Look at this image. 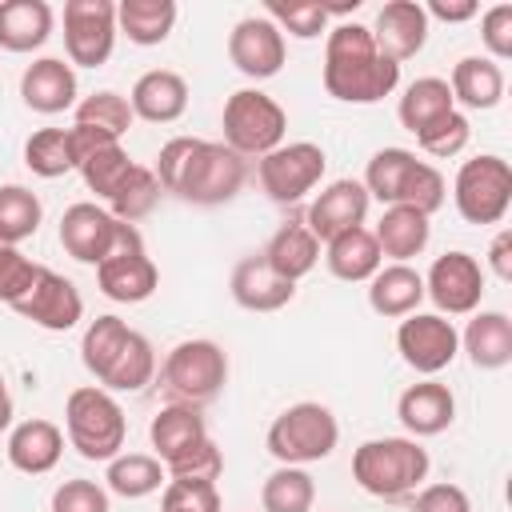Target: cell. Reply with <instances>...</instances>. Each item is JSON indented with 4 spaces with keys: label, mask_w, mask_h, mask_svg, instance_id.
Returning <instances> with one entry per match:
<instances>
[{
    "label": "cell",
    "mask_w": 512,
    "mask_h": 512,
    "mask_svg": "<svg viewBox=\"0 0 512 512\" xmlns=\"http://www.w3.org/2000/svg\"><path fill=\"white\" fill-rule=\"evenodd\" d=\"M156 180L164 192L180 196L184 204L216 208L228 204L244 180L248 160L236 156L224 140H200V136H172L156 156Z\"/></svg>",
    "instance_id": "1"
},
{
    "label": "cell",
    "mask_w": 512,
    "mask_h": 512,
    "mask_svg": "<svg viewBox=\"0 0 512 512\" xmlns=\"http://www.w3.org/2000/svg\"><path fill=\"white\" fill-rule=\"evenodd\" d=\"M400 88V64L388 60L368 24L344 20L324 40V92L344 104H380Z\"/></svg>",
    "instance_id": "2"
},
{
    "label": "cell",
    "mask_w": 512,
    "mask_h": 512,
    "mask_svg": "<svg viewBox=\"0 0 512 512\" xmlns=\"http://www.w3.org/2000/svg\"><path fill=\"white\" fill-rule=\"evenodd\" d=\"M428 448L412 436H376L352 452V480L376 500H408L428 480Z\"/></svg>",
    "instance_id": "3"
},
{
    "label": "cell",
    "mask_w": 512,
    "mask_h": 512,
    "mask_svg": "<svg viewBox=\"0 0 512 512\" xmlns=\"http://www.w3.org/2000/svg\"><path fill=\"white\" fill-rule=\"evenodd\" d=\"M64 432L84 460L108 464L112 456L124 452L128 416L112 392H104L100 384H84V388H72L64 400Z\"/></svg>",
    "instance_id": "4"
},
{
    "label": "cell",
    "mask_w": 512,
    "mask_h": 512,
    "mask_svg": "<svg viewBox=\"0 0 512 512\" xmlns=\"http://www.w3.org/2000/svg\"><path fill=\"white\" fill-rule=\"evenodd\" d=\"M268 452L280 460V464H316V460H328L340 444V424L332 416L328 404H316V400H300V404H288L272 424H268V436H264Z\"/></svg>",
    "instance_id": "5"
},
{
    "label": "cell",
    "mask_w": 512,
    "mask_h": 512,
    "mask_svg": "<svg viewBox=\"0 0 512 512\" xmlns=\"http://www.w3.org/2000/svg\"><path fill=\"white\" fill-rule=\"evenodd\" d=\"M220 128H224V144L236 152V156H268L272 148L284 144V132H288V112L260 88H240L224 100V116H220Z\"/></svg>",
    "instance_id": "6"
},
{
    "label": "cell",
    "mask_w": 512,
    "mask_h": 512,
    "mask_svg": "<svg viewBox=\"0 0 512 512\" xmlns=\"http://www.w3.org/2000/svg\"><path fill=\"white\" fill-rule=\"evenodd\" d=\"M228 384V352L216 340H180L160 364V388L172 404H208Z\"/></svg>",
    "instance_id": "7"
},
{
    "label": "cell",
    "mask_w": 512,
    "mask_h": 512,
    "mask_svg": "<svg viewBox=\"0 0 512 512\" xmlns=\"http://www.w3.org/2000/svg\"><path fill=\"white\" fill-rule=\"evenodd\" d=\"M60 248L80 260V264H100L108 260L112 252H124V248H144V236L136 224H124L116 220L108 208L92 204V200H80L72 208H64L60 216Z\"/></svg>",
    "instance_id": "8"
},
{
    "label": "cell",
    "mask_w": 512,
    "mask_h": 512,
    "mask_svg": "<svg viewBox=\"0 0 512 512\" xmlns=\"http://www.w3.org/2000/svg\"><path fill=\"white\" fill-rule=\"evenodd\" d=\"M452 204L464 224H500L512 208V168L496 152H480L460 164L452 180Z\"/></svg>",
    "instance_id": "9"
},
{
    "label": "cell",
    "mask_w": 512,
    "mask_h": 512,
    "mask_svg": "<svg viewBox=\"0 0 512 512\" xmlns=\"http://www.w3.org/2000/svg\"><path fill=\"white\" fill-rule=\"evenodd\" d=\"M328 156L312 140H292L256 160V180L272 204H300L324 180Z\"/></svg>",
    "instance_id": "10"
},
{
    "label": "cell",
    "mask_w": 512,
    "mask_h": 512,
    "mask_svg": "<svg viewBox=\"0 0 512 512\" xmlns=\"http://www.w3.org/2000/svg\"><path fill=\"white\" fill-rule=\"evenodd\" d=\"M116 4L112 0H68L64 4V52L76 68H104L116 48Z\"/></svg>",
    "instance_id": "11"
},
{
    "label": "cell",
    "mask_w": 512,
    "mask_h": 512,
    "mask_svg": "<svg viewBox=\"0 0 512 512\" xmlns=\"http://www.w3.org/2000/svg\"><path fill=\"white\" fill-rule=\"evenodd\" d=\"M396 352H400V360H404L412 372H420V376L432 380L436 372H444V368L456 360V352H460V332H456L452 320L440 316V312H412V316H404L400 328H396Z\"/></svg>",
    "instance_id": "12"
},
{
    "label": "cell",
    "mask_w": 512,
    "mask_h": 512,
    "mask_svg": "<svg viewBox=\"0 0 512 512\" xmlns=\"http://www.w3.org/2000/svg\"><path fill=\"white\" fill-rule=\"evenodd\" d=\"M424 296L436 304L440 316H472L484 300V268L472 252H444L432 260L424 276Z\"/></svg>",
    "instance_id": "13"
},
{
    "label": "cell",
    "mask_w": 512,
    "mask_h": 512,
    "mask_svg": "<svg viewBox=\"0 0 512 512\" xmlns=\"http://www.w3.org/2000/svg\"><path fill=\"white\" fill-rule=\"evenodd\" d=\"M228 60L236 64V72H244L248 80H272L284 60H288V44L284 32L260 12V16H244L232 24L228 32Z\"/></svg>",
    "instance_id": "14"
},
{
    "label": "cell",
    "mask_w": 512,
    "mask_h": 512,
    "mask_svg": "<svg viewBox=\"0 0 512 512\" xmlns=\"http://www.w3.org/2000/svg\"><path fill=\"white\" fill-rule=\"evenodd\" d=\"M12 312H20L24 320H32L44 332H68L84 316V296L68 276H60L52 268H40L32 292L24 300H16Z\"/></svg>",
    "instance_id": "15"
},
{
    "label": "cell",
    "mask_w": 512,
    "mask_h": 512,
    "mask_svg": "<svg viewBox=\"0 0 512 512\" xmlns=\"http://www.w3.org/2000/svg\"><path fill=\"white\" fill-rule=\"evenodd\" d=\"M368 204H372V196H368V188H364L360 180H352V176L332 180V184L320 188L316 200L308 204L304 228H308L320 244H328L332 236H340V232H348V228H360L364 216H368Z\"/></svg>",
    "instance_id": "16"
},
{
    "label": "cell",
    "mask_w": 512,
    "mask_h": 512,
    "mask_svg": "<svg viewBox=\"0 0 512 512\" xmlns=\"http://www.w3.org/2000/svg\"><path fill=\"white\" fill-rule=\"evenodd\" d=\"M368 32H372L376 48H380L388 60L404 64V60L420 56L424 44H428V16H424V4H420V0H388V4L376 12V24H372Z\"/></svg>",
    "instance_id": "17"
},
{
    "label": "cell",
    "mask_w": 512,
    "mask_h": 512,
    "mask_svg": "<svg viewBox=\"0 0 512 512\" xmlns=\"http://www.w3.org/2000/svg\"><path fill=\"white\" fill-rule=\"evenodd\" d=\"M96 284L116 304H144L160 288V272L144 248H124L96 264Z\"/></svg>",
    "instance_id": "18"
},
{
    "label": "cell",
    "mask_w": 512,
    "mask_h": 512,
    "mask_svg": "<svg viewBox=\"0 0 512 512\" xmlns=\"http://www.w3.org/2000/svg\"><path fill=\"white\" fill-rule=\"evenodd\" d=\"M76 92H80L76 72L60 56H40L20 76V100L40 116H56V112L76 108Z\"/></svg>",
    "instance_id": "19"
},
{
    "label": "cell",
    "mask_w": 512,
    "mask_h": 512,
    "mask_svg": "<svg viewBox=\"0 0 512 512\" xmlns=\"http://www.w3.org/2000/svg\"><path fill=\"white\" fill-rule=\"evenodd\" d=\"M396 416L400 424L408 428L412 440L420 436H440L444 428H452L456 420V396L448 384L440 380H420V384H408L396 400Z\"/></svg>",
    "instance_id": "20"
},
{
    "label": "cell",
    "mask_w": 512,
    "mask_h": 512,
    "mask_svg": "<svg viewBox=\"0 0 512 512\" xmlns=\"http://www.w3.org/2000/svg\"><path fill=\"white\" fill-rule=\"evenodd\" d=\"M228 288H232V300H236L240 308H248V312H280V308L292 304V296H296V284L284 280V276H276V272L264 264L260 252L236 260Z\"/></svg>",
    "instance_id": "21"
},
{
    "label": "cell",
    "mask_w": 512,
    "mask_h": 512,
    "mask_svg": "<svg viewBox=\"0 0 512 512\" xmlns=\"http://www.w3.org/2000/svg\"><path fill=\"white\" fill-rule=\"evenodd\" d=\"M148 440L156 448V460L168 468L176 464L180 456H188L196 444L208 440V424H204V412L196 404H164L152 424H148Z\"/></svg>",
    "instance_id": "22"
},
{
    "label": "cell",
    "mask_w": 512,
    "mask_h": 512,
    "mask_svg": "<svg viewBox=\"0 0 512 512\" xmlns=\"http://www.w3.org/2000/svg\"><path fill=\"white\" fill-rule=\"evenodd\" d=\"M64 456V432L44 420V416H32V420H20L12 432H8V464L24 476H44L60 464Z\"/></svg>",
    "instance_id": "23"
},
{
    "label": "cell",
    "mask_w": 512,
    "mask_h": 512,
    "mask_svg": "<svg viewBox=\"0 0 512 512\" xmlns=\"http://www.w3.org/2000/svg\"><path fill=\"white\" fill-rule=\"evenodd\" d=\"M128 104H132V116H140L148 124H172L188 108V84L172 68H152L132 84Z\"/></svg>",
    "instance_id": "24"
},
{
    "label": "cell",
    "mask_w": 512,
    "mask_h": 512,
    "mask_svg": "<svg viewBox=\"0 0 512 512\" xmlns=\"http://www.w3.org/2000/svg\"><path fill=\"white\" fill-rule=\"evenodd\" d=\"M424 300V276L412 264H380L368 280V308L384 320H404Z\"/></svg>",
    "instance_id": "25"
},
{
    "label": "cell",
    "mask_w": 512,
    "mask_h": 512,
    "mask_svg": "<svg viewBox=\"0 0 512 512\" xmlns=\"http://www.w3.org/2000/svg\"><path fill=\"white\" fill-rule=\"evenodd\" d=\"M372 236H376L380 256H392V264H408L412 256H420L428 248L432 224H428L424 212H416L408 204H388L384 216L376 220Z\"/></svg>",
    "instance_id": "26"
},
{
    "label": "cell",
    "mask_w": 512,
    "mask_h": 512,
    "mask_svg": "<svg viewBox=\"0 0 512 512\" xmlns=\"http://www.w3.org/2000/svg\"><path fill=\"white\" fill-rule=\"evenodd\" d=\"M460 348L468 352L472 368L496 372L512 364V320L508 312H472L468 328L460 332Z\"/></svg>",
    "instance_id": "27"
},
{
    "label": "cell",
    "mask_w": 512,
    "mask_h": 512,
    "mask_svg": "<svg viewBox=\"0 0 512 512\" xmlns=\"http://www.w3.org/2000/svg\"><path fill=\"white\" fill-rule=\"evenodd\" d=\"M52 4L44 0H0V48L4 52H36L52 36Z\"/></svg>",
    "instance_id": "28"
},
{
    "label": "cell",
    "mask_w": 512,
    "mask_h": 512,
    "mask_svg": "<svg viewBox=\"0 0 512 512\" xmlns=\"http://www.w3.org/2000/svg\"><path fill=\"white\" fill-rule=\"evenodd\" d=\"M448 88H452V104H464L472 112H488L504 100V68L488 56H464L452 68Z\"/></svg>",
    "instance_id": "29"
},
{
    "label": "cell",
    "mask_w": 512,
    "mask_h": 512,
    "mask_svg": "<svg viewBox=\"0 0 512 512\" xmlns=\"http://www.w3.org/2000/svg\"><path fill=\"white\" fill-rule=\"evenodd\" d=\"M324 264H328V272H332L336 280L360 284V280H372V276L380 272L384 256H380V248H376L372 228L360 224V228H348V232H340V236H332V240L324 244Z\"/></svg>",
    "instance_id": "30"
},
{
    "label": "cell",
    "mask_w": 512,
    "mask_h": 512,
    "mask_svg": "<svg viewBox=\"0 0 512 512\" xmlns=\"http://www.w3.org/2000/svg\"><path fill=\"white\" fill-rule=\"evenodd\" d=\"M264 264L276 272V276H284V280H300V276H308L312 268H316V260H320V240L304 228V220H288V224H280L276 232H272V240L264 244Z\"/></svg>",
    "instance_id": "31"
},
{
    "label": "cell",
    "mask_w": 512,
    "mask_h": 512,
    "mask_svg": "<svg viewBox=\"0 0 512 512\" xmlns=\"http://www.w3.org/2000/svg\"><path fill=\"white\" fill-rule=\"evenodd\" d=\"M176 0H120L116 4V28L136 44V48H156L172 36L176 28Z\"/></svg>",
    "instance_id": "32"
},
{
    "label": "cell",
    "mask_w": 512,
    "mask_h": 512,
    "mask_svg": "<svg viewBox=\"0 0 512 512\" xmlns=\"http://www.w3.org/2000/svg\"><path fill=\"white\" fill-rule=\"evenodd\" d=\"M152 376H156V348H152V340L144 332L132 328L128 340L120 344L116 360L108 364V372L96 384L104 392H140V388L152 384Z\"/></svg>",
    "instance_id": "33"
},
{
    "label": "cell",
    "mask_w": 512,
    "mask_h": 512,
    "mask_svg": "<svg viewBox=\"0 0 512 512\" xmlns=\"http://www.w3.org/2000/svg\"><path fill=\"white\" fill-rule=\"evenodd\" d=\"M164 464L148 452H120L108 460V472H104V484L108 492L124 496V500H144L152 492H160L168 480H164Z\"/></svg>",
    "instance_id": "34"
},
{
    "label": "cell",
    "mask_w": 512,
    "mask_h": 512,
    "mask_svg": "<svg viewBox=\"0 0 512 512\" xmlns=\"http://www.w3.org/2000/svg\"><path fill=\"white\" fill-rule=\"evenodd\" d=\"M452 108H456V104H452L448 80H440V76H420V80H412V84L404 88V96H400V104H396V116H400V124L416 136L420 128H428L432 120L448 116Z\"/></svg>",
    "instance_id": "35"
},
{
    "label": "cell",
    "mask_w": 512,
    "mask_h": 512,
    "mask_svg": "<svg viewBox=\"0 0 512 512\" xmlns=\"http://www.w3.org/2000/svg\"><path fill=\"white\" fill-rule=\"evenodd\" d=\"M416 152L412 148H380V152H372V160H368V168H364V188H368V196L372 200H380V204H400V192H404V180H408V172L416 168Z\"/></svg>",
    "instance_id": "36"
},
{
    "label": "cell",
    "mask_w": 512,
    "mask_h": 512,
    "mask_svg": "<svg viewBox=\"0 0 512 512\" xmlns=\"http://www.w3.org/2000/svg\"><path fill=\"white\" fill-rule=\"evenodd\" d=\"M312 504H316V480L296 464H280L260 484L264 512H312Z\"/></svg>",
    "instance_id": "37"
},
{
    "label": "cell",
    "mask_w": 512,
    "mask_h": 512,
    "mask_svg": "<svg viewBox=\"0 0 512 512\" xmlns=\"http://www.w3.org/2000/svg\"><path fill=\"white\" fill-rule=\"evenodd\" d=\"M40 220H44V204L32 188L0 184V240L4 244H20V240L36 236Z\"/></svg>",
    "instance_id": "38"
},
{
    "label": "cell",
    "mask_w": 512,
    "mask_h": 512,
    "mask_svg": "<svg viewBox=\"0 0 512 512\" xmlns=\"http://www.w3.org/2000/svg\"><path fill=\"white\" fill-rule=\"evenodd\" d=\"M24 164L32 176H44V180H56L64 172L76 168V156H72V136L68 128H40L24 140Z\"/></svg>",
    "instance_id": "39"
},
{
    "label": "cell",
    "mask_w": 512,
    "mask_h": 512,
    "mask_svg": "<svg viewBox=\"0 0 512 512\" xmlns=\"http://www.w3.org/2000/svg\"><path fill=\"white\" fill-rule=\"evenodd\" d=\"M160 192H164V188H160L156 172H152L148 164H132V172L124 176V184H120L116 196L108 200V212H112L116 220H124V224H140L144 216H152Z\"/></svg>",
    "instance_id": "40"
},
{
    "label": "cell",
    "mask_w": 512,
    "mask_h": 512,
    "mask_svg": "<svg viewBox=\"0 0 512 512\" xmlns=\"http://www.w3.org/2000/svg\"><path fill=\"white\" fill-rule=\"evenodd\" d=\"M132 104H128V96H120V92H112V88H100V92H92V96H84V100H76V120L72 124H88V128H100V132H108V136H124L128 128H132Z\"/></svg>",
    "instance_id": "41"
},
{
    "label": "cell",
    "mask_w": 512,
    "mask_h": 512,
    "mask_svg": "<svg viewBox=\"0 0 512 512\" xmlns=\"http://www.w3.org/2000/svg\"><path fill=\"white\" fill-rule=\"evenodd\" d=\"M128 324L120 320V316H96L88 328H84V340H80V360H84V368L100 380L104 372H108V364L116 360V352H120V344L128 340Z\"/></svg>",
    "instance_id": "42"
},
{
    "label": "cell",
    "mask_w": 512,
    "mask_h": 512,
    "mask_svg": "<svg viewBox=\"0 0 512 512\" xmlns=\"http://www.w3.org/2000/svg\"><path fill=\"white\" fill-rule=\"evenodd\" d=\"M264 16L296 40H316L320 32H328V12L320 0H268Z\"/></svg>",
    "instance_id": "43"
},
{
    "label": "cell",
    "mask_w": 512,
    "mask_h": 512,
    "mask_svg": "<svg viewBox=\"0 0 512 512\" xmlns=\"http://www.w3.org/2000/svg\"><path fill=\"white\" fill-rule=\"evenodd\" d=\"M132 164H136V160H132L120 144H108V148L92 152V156L80 164V176H84L88 192H96L100 200H112V196H116V188L124 184V176L132 172Z\"/></svg>",
    "instance_id": "44"
},
{
    "label": "cell",
    "mask_w": 512,
    "mask_h": 512,
    "mask_svg": "<svg viewBox=\"0 0 512 512\" xmlns=\"http://www.w3.org/2000/svg\"><path fill=\"white\" fill-rule=\"evenodd\" d=\"M468 136H472L468 116L452 108L448 116H440V120H432L428 128H420V132H416V144H420L428 156L448 160V156H460V152L468 148Z\"/></svg>",
    "instance_id": "45"
},
{
    "label": "cell",
    "mask_w": 512,
    "mask_h": 512,
    "mask_svg": "<svg viewBox=\"0 0 512 512\" xmlns=\"http://www.w3.org/2000/svg\"><path fill=\"white\" fill-rule=\"evenodd\" d=\"M36 276H40V264L28 260L16 244L0 240V304L12 308L16 300H24L32 292V284H36Z\"/></svg>",
    "instance_id": "46"
},
{
    "label": "cell",
    "mask_w": 512,
    "mask_h": 512,
    "mask_svg": "<svg viewBox=\"0 0 512 512\" xmlns=\"http://www.w3.org/2000/svg\"><path fill=\"white\" fill-rule=\"evenodd\" d=\"M444 196H448V188H444L440 168H436V164H428V160H416V168H412V172H408V180H404L400 204H408V208H416V212L432 216V212L444 204Z\"/></svg>",
    "instance_id": "47"
},
{
    "label": "cell",
    "mask_w": 512,
    "mask_h": 512,
    "mask_svg": "<svg viewBox=\"0 0 512 512\" xmlns=\"http://www.w3.org/2000/svg\"><path fill=\"white\" fill-rule=\"evenodd\" d=\"M160 512H220V492L208 480H168L160 492Z\"/></svg>",
    "instance_id": "48"
},
{
    "label": "cell",
    "mask_w": 512,
    "mask_h": 512,
    "mask_svg": "<svg viewBox=\"0 0 512 512\" xmlns=\"http://www.w3.org/2000/svg\"><path fill=\"white\" fill-rule=\"evenodd\" d=\"M52 512H112V500H108V488L76 476L52 492Z\"/></svg>",
    "instance_id": "49"
},
{
    "label": "cell",
    "mask_w": 512,
    "mask_h": 512,
    "mask_svg": "<svg viewBox=\"0 0 512 512\" xmlns=\"http://www.w3.org/2000/svg\"><path fill=\"white\" fill-rule=\"evenodd\" d=\"M164 472H168V480H208V484H216L220 472H224V452H220V448L212 444V436H208L204 444H196L188 456H180V460L168 464Z\"/></svg>",
    "instance_id": "50"
},
{
    "label": "cell",
    "mask_w": 512,
    "mask_h": 512,
    "mask_svg": "<svg viewBox=\"0 0 512 512\" xmlns=\"http://www.w3.org/2000/svg\"><path fill=\"white\" fill-rule=\"evenodd\" d=\"M480 40L488 48V60H512V4H492L480 16Z\"/></svg>",
    "instance_id": "51"
},
{
    "label": "cell",
    "mask_w": 512,
    "mask_h": 512,
    "mask_svg": "<svg viewBox=\"0 0 512 512\" xmlns=\"http://www.w3.org/2000/svg\"><path fill=\"white\" fill-rule=\"evenodd\" d=\"M412 512H472V500L460 484H424L412 496Z\"/></svg>",
    "instance_id": "52"
},
{
    "label": "cell",
    "mask_w": 512,
    "mask_h": 512,
    "mask_svg": "<svg viewBox=\"0 0 512 512\" xmlns=\"http://www.w3.org/2000/svg\"><path fill=\"white\" fill-rule=\"evenodd\" d=\"M488 268H492L496 280L512 284V232L508 228H500L492 236V244H488Z\"/></svg>",
    "instance_id": "53"
},
{
    "label": "cell",
    "mask_w": 512,
    "mask_h": 512,
    "mask_svg": "<svg viewBox=\"0 0 512 512\" xmlns=\"http://www.w3.org/2000/svg\"><path fill=\"white\" fill-rule=\"evenodd\" d=\"M480 8H476V0H428L424 4V16L432 20H444V24H464V20H472Z\"/></svg>",
    "instance_id": "54"
},
{
    "label": "cell",
    "mask_w": 512,
    "mask_h": 512,
    "mask_svg": "<svg viewBox=\"0 0 512 512\" xmlns=\"http://www.w3.org/2000/svg\"><path fill=\"white\" fill-rule=\"evenodd\" d=\"M12 428V392H8V380L0 372V432Z\"/></svg>",
    "instance_id": "55"
}]
</instances>
